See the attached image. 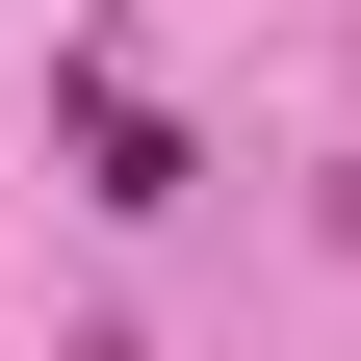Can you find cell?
Here are the masks:
<instances>
[{"instance_id": "2", "label": "cell", "mask_w": 361, "mask_h": 361, "mask_svg": "<svg viewBox=\"0 0 361 361\" xmlns=\"http://www.w3.org/2000/svg\"><path fill=\"white\" fill-rule=\"evenodd\" d=\"M78 361H129V336H78Z\"/></svg>"}, {"instance_id": "1", "label": "cell", "mask_w": 361, "mask_h": 361, "mask_svg": "<svg viewBox=\"0 0 361 361\" xmlns=\"http://www.w3.org/2000/svg\"><path fill=\"white\" fill-rule=\"evenodd\" d=\"M78 180H104V207H180V129H155V104H129V78H104V52H78Z\"/></svg>"}]
</instances>
